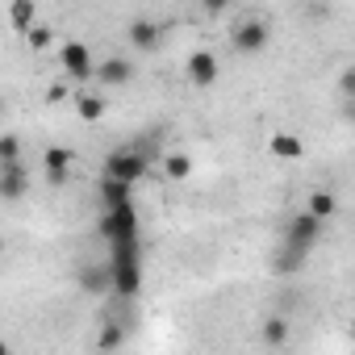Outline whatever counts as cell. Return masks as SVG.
Instances as JSON below:
<instances>
[{
    "instance_id": "cell-4",
    "label": "cell",
    "mask_w": 355,
    "mask_h": 355,
    "mask_svg": "<svg viewBox=\"0 0 355 355\" xmlns=\"http://www.w3.org/2000/svg\"><path fill=\"white\" fill-rule=\"evenodd\" d=\"M268 42H272V26L263 17H247L230 30V46L239 55H259V51H268Z\"/></svg>"
},
{
    "instance_id": "cell-11",
    "label": "cell",
    "mask_w": 355,
    "mask_h": 355,
    "mask_svg": "<svg viewBox=\"0 0 355 355\" xmlns=\"http://www.w3.org/2000/svg\"><path fill=\"white\" fill-rule=\"evenodd\" d=\"M184 71H189V80H193L197 88H209L222 67H218V55H214V51H193L189 63H184Z\"/></svg>"
},
{
    "instance_id": "cell-3",
    "label": "cell",
    "mask_w": 355,
    "mask_h": 355,
    "mask_svg": "<svg viewBox=\"0 0 355 355\" xmlns=\"http://www.w3.org/2000/svg\"><path fill=\"white\" fill-rule=\"evenodd\" d=\"M96 230H101V239H105L109 247H117V243H138V214H134V205L105 209L101 222H96Z\"/></svg>"
},
{
    "instance_id": "cell-23",
    "label": "cell",
    "mask_w": 355,
    "mask_h": 355,
    "mask_svg": "<svg viewBox=\"0 0 355 355\" xmlns=\"http://www.w3.org/2000/svg\"><path fill=\"white\" fill-rule=\"evenodd\" d=\"M338 96L343 101H355V63L338 71Z\"/></svg>"
},
{
    "instance_id": "cell-26",
    "label": "cell",
    "mask_w": 355,
    "mask_h": 355,
    "mask_svg": "<svg viewBox=\"0 0 355 355\" xmlns=\"http://www.w3.org/2000/svg\"><path fill=\"white\" fill-rule=\"evenodd\" d=\"M351 338H355V322H351Z\"/></svg>"
},
{
    "instance_id": "cell-6",
    "label": "cell",
    "mask_w": 355,
    "mask_h": 355,
    "mask_svg": "<svg viewBox=\"0 0 355 355\" xmlns=\"http://www.w3.org/2000/svg\"><path fill=\"white\" fill-rule=\"evenodd\" d=\"M322 230H326V222H318L313 214H293L288 218V226H284V243H293V247H301V251H309L318 239H322Z\"/></svg>"
},
{
    "instance_id": "cell-1",
    "label": "cell",
    "mask_w": 355,
    "mask_h": 355,
    "mask_svg": "<svg viewBox=\"0 0 355 355\" xmlns=\"http://www.w3.org/2000/svg\"><path fill=\"white\" fill-rule=\"evenodd\" d=\"M109 268H113V297L134 301L142 293V251H138V243H117L113 255H109Z\"/></svg>"
},
{
    "instance_id": "cell-10",
    "label": "cell",
    "mask_w": 355,
    "mask_h": 355,
    "mask_svg": "<svg viewBox=\"0 0 355 355\" xmlns=\"http://www.w3.org/2000/svg\"><path fill=\"white\" fill-rule=\"evenodd\" d=\"M125 38H130L134 51H155V46L163 42V26L150 21V17H134V21L125 26Z\"/></svg>"
},
{
    "instance_id": "cell-8",
    "label": "cell",
    "mask_w": 355,
    "mask_h": 355,
    "mask_svg": "<svg viewBox=\"0 0 355 355\" xmlns=\"http://www.w3.org/2000/svg\"><path fill=\"white\" fill-rule=\"evenodd\" d=\"M268 155L280 159V163H297V159H305V142L293 130H272L268 134Z\"/></svg>"
},
{
    "instance_id": "cell-18",
    "label": "cell",
    "mask_w": 355,
    "mask_h": 355,
    "mask_svg": "<svg viewBox=\"0 0 355 355\" xmlns=\"http://www.w3.org/2000/svg\"><path fill=\"white\" fill-rule=\"evenodd\" d=\"M288 334H293V326H288L284 313H272V318H263V326H259V338H263V347H272V351L284 347Z\"/></svg>"
},
{
    "instance_id": "cell-9",
    "label": "cell",
    "mask_w": 355,
    "mask_h": 355,
    "mask_svg": "<svg viewBox=\"0 0 355 355\" xmlns=\"http://www.w3.org/2000/svg\"><path fill=\"white\" fill-rule=\"evenodd\" d=\"M71 163H76V155H71L67 146H46V150H42L46 180H51L55 189H63V184H67V175H71Z\"/></svg>"
},
{
    "instance_id": "cell-15",
    "label": "cell",
    "mask_w": 355,
    "mask_h": 355,
    "mask_svg": "<svg viewBox=\"0 0 355 355\" xmlns=\"http://www.w3.org/2000/svg\"><path fill=\"white\" fill-rule=\"evenodd\" d=\"M96 197L105 209H121V205H134V184H121V180H109V175H101V184H96Z\"/></svg>"
},
{
    "instance_id": "cell-19",
    "label": "cell",
    "mask_w": 355,
    "mask_h": 355,
    "mask_svg": "<svg viewBox=\"0 0 355 355\" xmlns=\"http://www.w3.org/2000/svg\"><path fill=\"white\" fill-rule=\"evenodd\" d=\"M163 175H167V180H189V175H193V159L184 150L163 155Z\"/></svg>"
},
{
    "instance_id": "cell-25",
    "label": "cell",
    "mask_w": 355,
    "mask_h": 355,
    "mask_svg": "<svg viewBox=\"0 0 355 355\" xmlns=\"http://www.w3.org/2000/svg\"><path fill=\"white\" fill-rule=\"evenodd\" d=\"M46 96H51V101H63V96H67V88H63V84H55V88H51ZM67 101H71V96H67Z\"/></svg>"
},
{
    "instance_id": "cell-21",
    "label": "cell",
    "mask_w": 355,
    "mask_h": 355,
    "mask_svg": "<svg viewBox=\"0 0 355 355\" xmlns=\"http://www.w3.org/2000/svg\"><path fill=\"white\" fill-rule=\"evenodd\" d=\"M121 338H125V330H121L117 322H105V326H101V334H96V347H101V351H117V347H121Z\"/></svg>"
},
{
    "instance_id": "cell-7",
    "label": "cell",
    "mask_w": 355,
    "mask_h": 355,
    "mask_svg": "<svg viewBox=\"0 0 355 355\" xmlns=\"http://www.w3.org/2000/svg\"><path fill=\"white\" fill-rule=\"evenodd\" d=\"M134 80V63L125 55H109L96 63V88H121Z\"/></svg>"
},
{
    "instance_id": "cell-5",
    "label": "cell",
    "mask_w": 355,
    "mask_h": 355,
    "mask_svg": "<svg viewBox=\"0 0 355 355\" xmlns=\"http://www.w3.org/2000/svg\"><path fill=\"white\" fill-rule=\"evenodd\" d=\"M59 63H63L67 80H76V84H84V80H96V59H92V51H88L84 42H63V51H59Z\"/></svg>"
},
{
    "instance_id": "cell-17",
    "label": "cell",
    "mask_w": 355,
    "mask_h": 355,
    "mask_svg": "<svg viewBox=\"0 0 355 355\" xmlns=\"http://www.w3.org/2000/svg\"><path fill=\"white\" fill-rule=\"evenodd\" d=\"M305 214H313L318 222H330V218L338 214V197H334L330 189H313V193L305 197Z\"/></svg>"
},
{
    "instance_id": "cell-2",
    "label": "cell",
    "mask_w": 355,
    "mask_h": 355,
    "mask_svg": "<svg viewBox=\"0 0 355 355\" xmlns=\"http://www.w3.org/2000/svg\"><path fill=\"white\" fill-rule=\"evenodd\" d=\"M150 159H155V150H150L146 142H138V146L130 142V146L105 155L101 175H109V180H121V184H138L142 175H146V167H150Z\"/></svg>"
},
{
    "instance_id": "cell-24",
    "label": "cell",
    "mask_w": 355,
    "mask_h": 355,
    "mask_svg": "<svg viewBox=\"0 0 355 355\" xmlns=\"http://www.w3.org/2000/svg\"><path fill=\"white\" fill-rule=\"evenodd\" d=\"M51 38H55V34H51V30H46V26H34V30H30V34H26V42H30V46H34V51H46V46H51Z\"/></svg>"
},
{
    "instance_id": "cell-13",
    "label": "cell",
    "mask_w": 355,
    "mask_h": 355,
    "mask_svg": "<svg viewBox=\"0 0 355 355\" xmlns=\"http://www.w3.org/2000/svg\"><path fill=\"white\" fill-rule=\"evenodd\" d=\"M30 189V175L21 163H0V201H21Z\"/></svg>"
},
{
    "instance_id": "cell-14",
    "label": "cell",
    "mask_w": 355,
    "mask_h": 355,
    "mask_svg": "<svg viewBox=\"0 0 355 355\" xmlns=\"http://www.w3.org/2000/svg\"><path fill=\"white\" fill-rule=\"evenodd\" d=\"M80 288H84L88 297H105V293H113V268H109V263H105V268H96V263L80 268Z\"/></svg>"
},
{
    "instance_id": "cell-20",
    "label": "cell",
    "mask_w": 355,
    "mask_h": 355,
    "mask_svg": "<svg viewBox=\"0 0 355 355\" xmlns=\"http://www.w3.org/2000/svg\"><path fill=\"white\" fill-rule=\"evenodd\" d=\"M9 21L21 30V34H30L38 21H34V5H30V0H13V5H9Z\"/></svg>"
},
{
    "instance_id": "cell-22",
    "label": "cell",
    "mask_w": 355,
    "mask_h": 355,
    "mask_svg": "<svg viewBox=\"0 0 355 355\" xmlns=\"http://www.w3.org/2000/svg\"><path fill=\"white\" fill-rule=\"evenodd\" d=\"M0 163H21V138L0 134Z\"/></svg>"
},
{
    "instance_id": "cell-12",
    "label": "cell",
    "mask_w": 355,
    "mask_h": 355,
    "mask_svg": "<svg viewBox=\"0 0 355 355\" xmlns=\"http://www.w3.org/2000/svg\"><path fill=\"white\" fill-rule=\"evenodd\" d=\"M71 109H76V117H80L84 125H96V121L109 113V101H105L96 88H84V92H76V96H71Z\"/></svg>"
},
{
    "instance_id": "cell-16",
    "label": "cell",
    "mask_w": 355,
    "mask_h": 355,
    "mask_svg": "<svg viewBox=\"0 0 355 355\" xmlns=\"http://www.w3.org/2000/svg\"><path fill=\"white\" fill-rule=\"evenodd\" d=\"M305 255H309V251H301V247H293V243H280V251L272 255V272H276V276H297V272L305 268Z\"/></svg>"
}]
</instances>
